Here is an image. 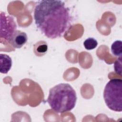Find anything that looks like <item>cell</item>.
Instances as JSON below:
<instances>
[{
  "label": "cell",
  "instance_id": "cell-1",
  "mask_svg": "<svg viewBox=\"0 0 122 122\" xmlns=\"http://www.w3.org/2000/svg\"><path fill=\"white\" fill-rule=\"evenodd\" d=\"M36 4L34 19L37 27L49 39L62 36L71 27V20L65 2L58 0H42Z\"/></svg>",
  "mask_w": 122,
  "mask_h": 122
},
{
  "label": "cell",
  "instance_id": "cell-2",
  "mask_svg": "<svg viewBox=\"0 0 122 122\" xmlns=\"http://www.w3.org/2000/svg\"><path fill=\"white\" fill-rule=\"evenodd\" d=\"M77 95L74 89L68 83H60L49 91L47 102L51 108L58 113L70 112L75 107Z\"/></svg>",
  "mask_w": 122,
  "mask_h": 122
},
{
  "label": "cell",
  "instance_id": "cell-3",
  "mask_svg": "<svg viewBox=\"0 0 122 122\" xmlns=\"http://www.w3.org/2000/svg\"><path fill=\"white\" fill-rule=\"evenodd\" d=\"M103 98L107 106L111 110L121 112L122 111V80L112 79L106 84Z\"/></svg>",
  "mask_w": 122,
  "mask_h": 122
},
{
  "label": "cell",
  "instance_id": "cell-4",
  "mask_svg": "<svg viewBox=\"0 0 122 122\" xmlns=\"http://www.w3.org/2000/svg\"><path fill=\"white\" fill-rule=\"evenodd\" d=\"M16 22L11 16L5 12L0 13V38L1 40L10 42L11 39L17 31Z\"/></svg>",
  "mask_w": 122,
  "mask_h": 122
},
{
  "label": "cell",
  "instance_id": "cell-5",
  "mask_svg": "<svg viewBox=\"0 0 122 122\" xmlns=\"http://www.w3.org/2000/svg\"><path fill=\"white\" fill-rule=\"evenodd\" d=\"M27 40L28 37L25 32L17 30L12 37L10 43L13 47L19 49L27 42Z\"/></svg>",
  "mask_w": 122,
  "mask_h": 122
},
{
  "label": "cell",
  "instance_id": "cell-6",
  "mask_svg": "<svg viewBox=\"0 0 122 122\" xmlns=\"http://www.w3.org/2000/svg\"><path fill=\"white\" fill-rule=\"evenodd\" d=\"M12 66V60L8 55L0 54V71L1 73L6 74L9 72Z\"/></svg>",
  "mask_w": 122,
  "mask_h": 122
},
{
  "label": "cell",
  "instance_id": "cell-7",
  "mask_svg": "<svg viewBox=\"0 0 122 122\" xmlns=\"http://www.w3.org/2000/svg\"><path fill=\"white\" fill-rule=\"evenodd\" d=\"M48 45L44 41L37 42L34 46V52L39 56L43 55L47 51Z\"/></svg>",
  "mask_w": 122,
  "mask_h": 122
},
{
  "label": "cell",
  "instance_id": "cell-8",
  "mask_svg": "<svg viewBox=\"0 0 122 122\" xmlns=\"http://www.w3.org/2000/svg\"><path fill=\"white\" fill-rule=\"evenodd\" d=\"M112 53L115 56L121 57L122 54V42L120 40L115 41L111 46Z\"/></svg>",
  "mask_w": 122,
  "mask_h": 122
},
{
  "label": "cell",
  "instance_id": "cell-9",
  "mask_svg": "<svg viewBox=\"0 0 122 122\" xmlns=\"http://www.w3.org/2000/svg\"><path fill=\"white\" fill-rule=\"evenodd\" d=\"M98 45V42L96 40L93 38H88L83 42L84 48L87 50H92L95 49Z\"/></svg>",
  "mask_w": 122,
  "mask_h": 122
},
{
  "label": "cell",
  "instance_id": "cell-10",
  "mask_svg": "<svg viewBox=\"0 0 122 122\" xmlns=\"http://www.w3.org/2000/svg\"><path fill=\"white\" fill-rule=\"evenodd\" d=\"M114 70L116 73L121 75L122 73V56L119 58L114 63Z\"/></svg>",
  "mask_w": 122,
  "mask_h": 122
}]
</instances>
